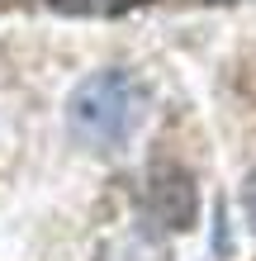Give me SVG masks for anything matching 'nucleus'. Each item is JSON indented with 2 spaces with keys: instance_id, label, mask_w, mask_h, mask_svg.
<instances>
[{
  "instance_id": "1",
  "label": "nucleus",
  "mask_w": 256,
  "mask_h": 261,
  "mask_svg": "<svg viewBox=\"0 0 256 261\" xmlns=\"http://www.w3.org/2000/svg\"><path fill=\"white\" fill-rule=\"evenodd\" d=\"M143 119V86L128 71H95L71 90L67 124L86 147H124Z\"/></svg>"
},
{
  "instance_id": "2",
  "label": "nucleus",
  "mask_w": 256,
  "mask_h": 261,
  "mask_svg": "<svg viewBox=\"0 0 256 261\" xmlns=\"http://www.w3.org/2000/svg\"><path fill=\"white\" fill-rule=\"evenodd\" d=\"M52 5L67 14H119L128 5H143V0H52Z\"/></svg>"
},
{
  "instance_id": "3",
  "label": "nucleus",
  "mask_w": 256,
  "mask_h": 261,
  "mask_svg": "<svg viewBox=\"0 0 256 261\" xmlns=\"http://www.w3.org/2000/svg\"><path fill=\"white\" fill-rule=\"evenodd\" d=\"M242 209H247V223H251V233H256V171L247 176V186H242Z\"/></svg>"
}]
</instances>
